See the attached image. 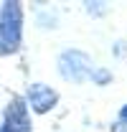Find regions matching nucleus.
Returning <instances> with one entry per match:
<instances>
[{
	"label": "nucleus",
	"instance_id": "obj_2",
	"mask_svg": "<svg viewBox=\"0 0 127 132\" xmlns=\"http://www.w3.org/2000/svg\"><path fill=\"white\" fill-rule=\"evenodd\" d=\"M5 132H33L31 117H28V107L20 97H13L5 107V119L0 125Z\"/></svg>",
	"mask_w": 127,
	"mask_h": 132
},
{
	"label": "nucleus",
	"instance_id": "obj_1",
	"mask_svg": "<svg viewBox=\"0 0 127 132\" xmlns=\"http://www.w3.org/2000/svg\"><path fill=\"white\" fill-rule=\"evenodd\" d=\"M23 41V8L20 3L0 5V56H10Z\"/></svg>",
	"mask_w": 127,
	"mask_h": 132
},
{
	"label": "nucleus",
	"instance_id": "obj_3",
	"mask_svg": "<svg viewBox=\"0 0 127 132\" xmlns=\"http://www.w3.org/2000/svg\"><path fill=\"white\" fill-rule=\"evenodd\" d=\"M61 74L64 79H69V81H84V79H89L92 76V66H89V59L79 53V51H66L61 56Z\"/></svg>",
	"mask_w": 127,
	"mask_h": 132
},
{
	"label": "nucleus",
	"instance_id": "obj_4",
	"mask_svg": "<svg viewBox=\"0 0 127 132\" xmlns=\"http://www.w3.org/2000/svg\"><path fill=\"white\" fill-rule=\"evenodd\" d=\"M23 102H26V107H31L33 112L43 114V112H48V109L59 102V94H56L51 86H46V84H31Z\"/></svg>",
	"mask_w": 127,
	"mask_h": 132
},
{
	"label": "nucleus",
	"instance_id": "obj_5",
	"mask_svg": "<svg viewBox=\"0 0 127 132\" xmlns=\"http://www.w3.org/2000/svg\"><path fill=\"white\" fill-rule=\"evenodd\" d=\"M122 119H125V122H127V107H125V109H122Z\"/></svg>",
	"mask_w": 127,
	"mask_h": 132
}]
</instances>
